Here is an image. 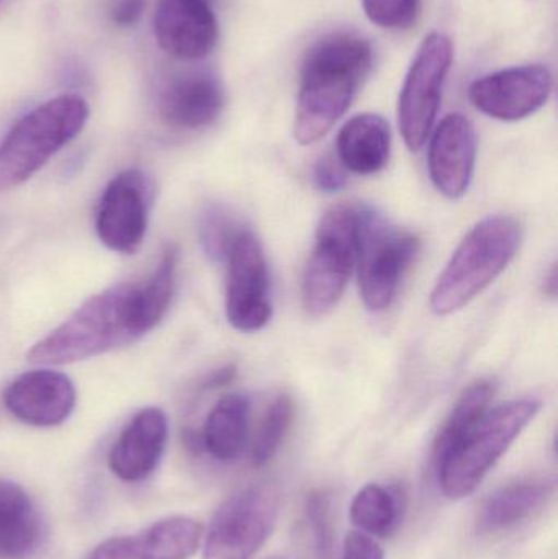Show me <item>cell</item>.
<instances>
[{"instance_id":"8992f818","label":"cell","mask_w":558,"mask_h":559,"mask_svg":"<svg viewBox=\"0 0 558 559\" xmlns=\"http://www.w3.org/2000/svg\"><path fill=\"white\" fill-rule=\"evenodd\" d=\"M541 411V401L521 397L488 411L461 445L435 469L449 499L471 496Z\"/></svg>"},{"instance_id":"7402d4cb","label":"cell","mask_w":558,"mask_h":559,"mask_svg":"<svg viewBox=\"0 0 558 559\" xmlns=\"http://www.w3.org/2000/svg\"><path fill=\"white\" fill-rule=\"evenodd\" d=\"M251 401L245 394H226L213 406L203 426L202 443L219 462H233L248 443Z\"/></svg>"},{"instance_id":"4fadbf2b","label":"cell","mask_w":558,"mask_h":559,"mask_svg":"<svg viewBox=\"0 0 558 559\" xmlns=\"http://www.w3.org/2000/svg\"><path fill=\"white\" fill-rule=\"evenodd\" d=\"M78 391L68 374L52 368L26 371L3 391L7 411L32 427H56L69 419Z\"/></svg>"},{"instance_id":"5bb4252c","label":"cell","mask_w":558,"mask_h":559,"mask_svg":"<svg viewBox=\"0 0 558 559\" xmlns=\"http://www.w3.org/2000/svg\"><path fill=\"white\" fill-rule=\"evenodd\" d=\"M218 20L213 0H159L154 13L157 45L174 58L199 61L215 49Z\"/></svg>"},{"instance_id":"3957f363","label":"cell","mask_w":558,"mask_h":559,"mask_svg":"<svg viewBox=\"0 0 558 559\" xmlns=\"http://www.w3.org/2000/svg\"><path fill=\"white\" fill-rule=\"evenodd\" d=\"M523 239L520 222L490 216L478 223L455 249L431 295V309L448 316L467 306L504 271Z\"/></svg>"},{"instance_id":"4dcf8cb0","label":"cell","mask_w":558,"mask_h":559,"mask_svg":"<svg viewBox=\"0 0 558 559\" xmlns=\"http://www.w3.org/2000/svg\"><path fill=\"white\" fill-rule=\"evenodd\" d=\"M146 0H114L110 19L118 26H133L143 16Z\"/></svg>"},{"instance_id":"7c38bea8","label":"cell","mask_w":558,"mask_h":559,"mask_svg":"<svg viewBox=\"0 0 558 559\" xmlns=\"http://www.w3.org/2000/svg\"><path fill=\"white\" fill-rule=\"evenodd\" d=\"M553 85V72L547 66H517L477 79L468 88V98L487 117L520 121L547 104Z\"/></svg>"},{"instance_id":"9a60e30c","label":"cell","mask_w":558,"mask_h":559,"mask_svg":"<svg viewBox=\"0 0 558 559\" xmlns=\"http://www.w3.org/2000/svg\"><path fill=\"white\" fill-rule=\"evenodd\" d=\"M475 159L477 133L474 124L464 115H448L436 128L429 143V176L436 189L451 200L464 197L474 176Z\"/></svg>"},{"instance_id":"f1b7e54d","label":"cell","mask_w":558,"mask_h":559,"mask_svg":"<svg viewBox=\"0 0 558 559\" xmlns=\"http://www.w3.org/2000/svg\"><path fill=\"white\" fill-rule=\"evenodd\" d=\"M314 186L324 193H334L343 189L347 182L346 169L340 160L333 157H324L314 167Z\"/></svg>"},{"instance_id":"1f68e13d","label":"cell","mask_w":558,"mask_h":559,"mask_svg":"<svg viewBox=\"0 0 558 559\" xmlns=\"http://www.w3.org/2000/svg\"><path fill=\"white\" fill-rule=\"evenodd\" d=\"M546 293L550 296L557 295V271L556 267H553L550 271L549 277L546 280Z\"/></svg>"},{"instance_id":"f546056e","label":"cell","mask_w":558,"mask_h":559,"mask_svg":"<svg viewBox=\"0 0 558 559\" xmlns=\"http://www.w3.org/2000/svg\"><path fill=\"white\" fill-rule=\"evenodd\" d=\"M343 559H385L382 548L370 535L353 532L344 542Z\"/></svg>"},{"instance_id":"277c9868","label":"cell","mask_w":558,"mask_h":559,"mask_svg":"<svg viewBox=\"0 0 558 559\" xmlns=\"http://www.w3.org/2000/svg\"><path fill=\"white\" fill-rule=\"evenodd\" d=\"M88 114L81 95L66 94L20 118L0 144V192L28 182L84 130Z\"/></svg>"},{"instance_id":"cb8c5ba5","label":"cell","mask_w":558,"mask_h":559,"mask_svg":"<svg viewBox=\"0 0 558 559\" xmlns=\"http://www.w3.org/2000/svg\"><path fill=\"white\" fill-rule=\"evenodd\" d=\"M351 519L363 534L389 537L399 528L402 499L399 492L372 483L357 492L351 504Z\"/></svg>"},{"instance_id":"603a6c76","label":"cell","mask_w":558,"mask_h":559,"mask_svg":"<svg viewBox=\"0 0 558 559\" xmlns=\"http://www.w3.org/2000/svg\"><path fill=\"white\" fill-rule=\"evenodd\" d=\"M495 393H497V386L490 380H478L465 388L436 439L435 449H432L435 469L461 445L462 440L484 419Z\"/></svg>"},{"instance_id":"ac0fdd59","label":"cell","mask_w":558,"mask_h":559,"mask_svg":"<svg viewBox=\"0 0 558 559\" xmlns=\"http://www.w3.org/2000/svg\"><path fill=\"white\" fill-rule=\"evenodd\" d=\"M225 107V87L212 71H189L170 79L159 95L164 123L179 130L209 127Z\"/></svg>"},{"instance_id":"ffe728a7","label":"cell","mask_w":558,"mask_h":559,"mask_svg":"<svg viewBox=\"0 0 558 559\" xmlns=\"http://www.w3.org/2000/svg\"><path fill=\"white\" fill-rule=\"evenodd\" d=\"M554 496L553 483L546 479H521L498 489L485 501L478 514L480 534H500L523 524L539 512Z\"/></svg>"},{"instance_id":"6da1fadb","label":"cell","mask_w":558,"mask_h":559,"mask_svg":"<svg viewBox=\"0 0 558 559\" xmlns=\"http://www.w3.org/2000/svg\"><path fill=\"white\" fill-rule=\"evenodd\" d=\"M176 274L177 251L169 248L146 280L118 283L79 306L29 350L28 360L59 367L140 341L169 311Z\"/></svg>"},{"instance_id":"44dd1931","label":"cell","mask_w":558,"mask_h":559,"mask_svg":"<svg viewBox=\"0 0 558 559\" xmlns=\"http://www.w3.org/2000/svg\"><path fill=\"white\" fill-rule=\"evenodd\" d=\"M41 519L15 483L0 481V558L28 559L41 544Z\"/></svg>"},{"instance_id":"d4e9b609","label":"cell","mask_w":558,"mask_h":559,"mask_svg":"<svg viewBox=\"0 0 558 559\" xmlns=\"http://www.w3.org/2000/svg\"><path fill=\"white\" fill-rule=\"evenodd\" d=\"M294 420V403L287 394H278L265 411L258 436L252 443L251 459L256 466H264L277 455Z\"/></svg>"},{"instance_id":"30bf717a","label":"cell","mask_w":558,"mask_h":559,"mask_svg":"<svg viewBox=\"0 0 558 559\" xmlns=\"http://www.w3.org/2000/svg\"><path fill=\"white\" fill-rule=\"evenodd\" d=\"M418 251L416 236L390 228L377 213L373 215L357 258L360 296L367 309L383 311L392 305Z\"/></svg>"},{"instance_id":"4316f807","label":"cell","mask_w":558,"mask_h":559,"mask_svg":"<svg viewBox=\"0 0 558 559\" xmlns=\"http://www.w3.org/2000/svg\"><path fill=\"white\" fill-rule=\"evenodd\" d=\"M364 12L373 25L385 29H408L422 12V0H363Z\"/></svg>"},{"instance_id":"8fae6325","label":"cell","mask_w":558,"mask_h":559,"mask_svg":"<svg viewBox=\"0 0 558 559\" xmlns=\"http://www.w3.org/2000/svg\"><path fill=\"white\" fill-rule=\"evenodd\" d=\"M153 199V180L143 170L128 169L114 177L95 213L102 245L118 254H134L146 236Z\"/></svg>"},{"instance_id":"ba28073f","label":"cell","mask_w":558,"mask_h":559,"mask_svg":"<svg viewBox=\"0 0 558 559\" xmlns=\"http://www.w3.org/2000/svg\"><path fill=\"white\" fill-rule=\"evenodd\" d=\"M452 58L451 38L432 32L423 39L409 66L399 100L400 131L409 151L422 150L431 134Z\"/></svg>"},{"instance_id":"d6986e66","label":"cell","mask_w":558,"mask_h":559,"mask_svg":"<svg viewBox=\"0 0 558 559\" xmlns=\"http://www.w3.org/2000/svg\"><path fill=\"white\" fill-rule=\"evenodd\" d=\"M336 147L344 169L357 176H373L389 163L390 124L380 115H357L341 128Z\"/></svg>"},{"instance_id":"5b68a950","label":"cell","mask_w":558,"mask_h":559,"mask_svg":"<svg viewBox=\"0 0 558 559\" xmlns=\"http://www.w3.org/2000/svg\"><path fill=\"white\" fill-rule=\"evenodd\" d=\"M373 215L376 212L369 206L354 203L333 206L324 213L304 278V305L308 314H327L340 301Z\"/></svg>"},{"instance_id":"484cf974","label":"cell","mask_w":558,"mask_h":559,"mask_svg":"<svg viewBox=\"0 0 558 559\" xmlns=\"http://www.w3.org/2000/svg\"><path fill=\"white\" fill-rule=\"evenodd\" d=\"M304 515L313 559H333L334 534L330 496L323 491H311L305 499Z\"/></svg>"},{"instance_id":"9c48e42d","label":"cell","mask_w":558,"mask_h":559,"mask_svg":"<svg viewBox=\"0 0 558 559\" xmlns=\"http://www.w3.org/2000/svg\"><path fill=\"white\" fill-rule=\"evenodd\" d=\"M226 318L241 332H256L272 316L269 269L261 241L239 226L226 248Z\"/></svg>"},{"instance_id":"2e32d148","label":"cell","mask_w":558,"mask_h":559,"mask_svg":"<svg viewBox=\"0 0 558 559\" xmlns=\"http://www.w3.org/2000/svg\"><path fill=\"white\" fill-rule=\"evenodd\" d=\"M169 439V420L159 407H146L131 417L111 447L108 468L124 483L146 479L159 465Z\"/></svg>"},{"instance_id":"52a82bcc","label":"cell","mask_w":558,"mask_h":559,"mask_svg":"<svg viewBox=\"0 0 558 559\" xmlns=\"http://www.w3.org/2000/svg\"><path fill=\"white\" fill-rule=\"evenodd\" d=\"M281 496L269 485L249 486L216 511L205 538L203 559H252L277 521Z\"/></svg>"},{"instance_id":"83f0119b","label":"cell","mask_w":558,"mask_h":559,"mask_svg":"<svg viewBox=\"0 0 558 559\" xmlns=\"http://www.w3.org/2000/svg\"><path fill=\"white\" fill-rule=\"evenodd\" d=\"M239 226L241 225L233 222L222 209H216V206L210 209L203 215L202 228H200L202 242L209 255L223 261L226 248H228L229 241H231L233 235L238 231Z\"/></svg>"},{"instance_id":"7a4b0ae2","label":"cell","mask_w":558,"mask_h":559,"mask_svg":"<svg viewBox=\"0 0 558 559\" xmlns=\"http://www.w3.org/2000/svg\"><path fill=\"white\" fill-rule=\"evenodd\" d=\"M372 59L370 43L347 32L324 36L308 49L295 111L298 143H317L346 114Z\"/></svg>"},{"instance_id":"e0dca14e","label":"cell","mask_w":558,"mask_h":559,"mask_svg":"<svg viewBox=\"0 0 558 559\" xmlns=\"http://www.w3.org/2000/svg\"><path fill=\"white\" fill-rule=\"evenodd\" d=\"M203 527L190 518H169L146 531L98 545L87 559H190L202 544Z\"/></svg>"}]
</instances>
